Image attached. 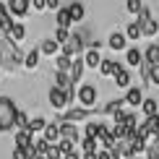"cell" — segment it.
I'll return each mask as SVG.
<instances>
[{
	"label": "cell",
	"instance_id": "4dcf8cb0",
	"mask_svg": "<svg viewBox=\"0 0 159 159\" xmlns=\"http://www.w3.org/2000/svg\"><path fill=\"white\" fill-rule=\"evenodd\" d=\"M29 120H31V117L26 115L24 110H18V115H16V125H13V130H26V128H29Z\"/></svg>",
	"mask_w": 159,
	"mask_h": 159
},
{
	"label": "cell",
	"instance_id": "7402d4cb",
	"mask_svg": "<svg viewBox=\"0 0 159 159\" xmlns=\"http://www.w3.org/2000/svg\"><path fill=\"white\" fill-rule=\"evenodd\" d=\"M141 112H143V117H154V115H159V104H157V99L146 97V99L141 102Z\"/></svg>",
	"mask_w": 159,
	"mask_h": 159
},
{
	"label": "cell",
	"instance_id": "8fae6325",
	"mask_svg": "<svg viewBox=\"0 0 159 159\" xmlns=\"http://www.w3.org/2000/svg\"><path fill=\"white\" fill-rule=\"evenodd\" d=\"M107 44H110V50H115V52H120L128 47V37L123 34V31H112L110 39H107Z\"/></svg>",
	"mask_w": 159,
	"mask_h": 159
},
{
	"label": "cell",
	"instance_id": "83f0119b",
	"mask_svg": "<svg viewBox=\"0 0 159 159\" xmlns=\"http://www.w3.org/2000/svg\"><path fill=\"white\" fill-rule=\"evenodd\" d=\"M123 104H125V99L120 97V99H112V102H107L102 107V115H115V112H120L123 110Z\"/></svg>",
	"mask_w": 159,
	"mask_h": 159
},
{
	"label": "cell",
	"instance_id": "ffe728a7",
	"mask_svg": "<svg viewBox=\"0 0 159 159\" xmlns=\"http://www.w3.org/2000/svg\"><path fill=\"white\" fill-rule=\"evenodd\" d=\"M39 57H42V52H39V47L29 50V52L24 55V68H26V70H34L37 65H39Z\"/></svg>",
	"mask_w": 159,
	"mask_h": 159
},
{
	"label": "cell",
	"instance_id": "8992f818",
	"mask_svg": "<svg viewBox=\"0 0 159 159\" xmlns=\"http://www.w3.org/2000/svg\"><path fill=\"white\" fill-rule=\"evenodd\" d=\"M107 130H110V125L102 120H86L84 123V138H102Z\"/></svg>",
	"mask_w": 159,
	"mask_h": 159
},
{
	"label": "cell",
	"instance_id": "5bb4252c",
	"mask_svg": "<svg viewBox=\"0 0 159 159\" xmlns=\"http://www.w3.org/2000/svg\"><path fill=\"white\" fill-rule=\"evenodd\" d=\"M42 138H44L47 143H57V141H60V123H57V120H55V123H47Z\"/></svg>",
	"mask_w": 159,
	"mask_h": 159
},
{
	"label": "cell",
	"instance_id": "52a82bcc",
	"mask_svg": "<svg viewBox=\"0 0 159 159\" xmlns=\"http://www.w3.org/2000/svg\"><path fill=\"white\" fill-rule=\"evenodd\" d=\"M31 8V0H8V13L13 18H24Z\"/></svg>",
	"mask_w": 159,
	"mask_h": 159
},
{
	"label": "cell",
	"instance_id": "2e32d148",
	"mask_svg": "<svg viewBox=\"0 0 159 159\" xmlns=\"http://www.w3.org/2000/svg\"><path fill=\"white\" fill-rule=\"evenodd\" d=\"M125 63H128L130 68H141V63H143V52L138 50V47L125 50Z\"/></svg>",
	"mask_w": 159,
	"mask_h": 159
},
{
	"label": "cell",
	"instance_id": "9a60e30c",
	"mask_svg": "<svg viewBox=\"0 0 159 159\" xmlns=\"http://www.w3.org/2000/svg\"><path fill=\"white\" fill-rule=\"evenodd\" d=\"M13 143H16V149H26L34 143V136L29 133V130H16L13 133Z\"/></svg>",
	"mask_w": 159,
	"mask_h": 159
},
{
	"label": "cell",
	"instance_id": "d590c367",
	"mask_svg": "<svg viewBox=\"0 0 159 159\" xmlns=\"http://www.w3.org/2000/svg\"><path fill=\"white\" fill-rule=\"evenodd\" d=\"M125 37H128V39H141V26H138L136 21H133V24H128V29H125Z\"/></svg>",
	"mask_w": 159,
	"mask_h": 159
},
{
	"label": "cell",
	"instance_id": "44dd1931",
	"mask_svg": "<svg viewBox=\"0 0 159 159\" xmlns=\"http://www.w3.org/2000/svg\"><path fill=\"white\" fill-rule=\"evenodd\" d=\"M143 63H149L151 68H154V65H159V44H157V42L149 44V47L143 50Z\"/></svg>",
	"mask_w": 159,
	"mask_h": 159
},
{
	"label": "cell",
	"instance_id": "60d3db41",
	"mask_svg": "<svg viewBox=\"0 0 159 159\" xmlns=\"http://www.w3.org/2000/svg\"><path fill=\"white\" fill-rule=\"evenodd\" d=\"M31 8L34 11H44L47 5H44V0H31Z\"/></svg>",
	"mask_w": 159,
	"mask_h": 159
},
{
	"label": "cell",
	"instance_id": "b9f144b4",
	"mask_svg": "<svg viewBox=\"0 0 159 159\" xmlns=\"http://www.w3.org/2000/svg\"><path fill=\"white\" fill-rule=\"evenodd\" d=\"M63 159H81V151H78V149H76V151H70V154H65Z\"/></svg>",
	"mask_w": 159,
	"mask_h": 159
},
{
	"label": "cell",
	"instance_id": "4fadbf2b",
	"mask_svg": "<svg viewBox=\"0 0 159 159\" xmlns=\"http://www.w3.org/2000/svg\"><path fill=\"white\" fill-rule=\"evenodd\" d=\"M47 117H42V115H37V117H31V120H29V128H26V130H29V133L31 136H42L44 133V128H47Z\"/></svg>",
	"mask_w": 159,
	"mask_h": 159
},
{
	"label": "cell",
	"instance_id": "603a6c76",
	"mask_svg": "<svg viewBox=\"0 0 159 159\" xmlns=\"http://www.w3.org/2000/svg\"><path fill=\"white\" fill-rule=\"evenodd\" d=\"M78 151H81V154H97V151H99L97 138H84L81 136V141H78Z\"/></svg>",
	"mask_w": 159,
	"mask_h": 159
},
{
	"label": "cell",
	"instance_id": "3957f363",
	"mask_svg": "<svg viewBox=\"0 0 159 159\" xmlns=\"http://www.w3.org/2000/svg\"><path fill=\"white\" fill-rule=\"evenodd\" d=\"M94 115V110H86V107H70V110H65L60 117H57V123H86L89 117Z\"/></svg>",
	"mask_w": 159,
	"mask_h": 159
},
{
	"label": "cell",
	"instance_id": "277c9868",
	"mask_svg": "<svg viewBox=\"0 0 159 159\" xmlns=\"http://www.w3.org/2000/svg\"><path fill=\"white\" fill-rule=\"evenodd\" d=\"M47 99H50V107L55 110V112H65V110H68V99H65V91H63V89H57V86H50Z\"/></svg>",
	"mask_w": 159,
	"mask_h": 159
},
{
	"label": "cell",
	"instance_id": "d4e9b609",
	"mask_svg": "<svg viewBox=\"0 0 159 159\" xmlns=\"http://www.w3.org/2000/svg\"><path fill=\"white\" fill-rule=\"evenodd\" d=\"M70 65H73V57L63 55V52L55 57V70H60V73H70Z\"/></svg>",
	"mask_w": 159,
	"mask_h": 159
},
{
	"label": "cell",
	"instance_id": "e0dca14e",
	"mask_svg": "<svg viewBox=\"0 0 159 159\" xmlns=\"http://www.w3.org/2000/svg\"><path fill=\"white\" fill-rule=\"evenodd\" d=\"M102 60L104 57L99 55V50H86V55H84V63H86V68H94V70H99V65H102Z\"/></svg>",
	"mask_w": 159,
	"mask_h": 159
},
{
	"label": "cell",
	"instance_id": "f6af8a7d",
	"mask_svg": "<svg viewBox=\"0 0 159 159\" xmlns=\"http://www.w3.org/2000/svg\"><path fill=\"white\" fill-rule=\"evenodd\" d=\"M133 159H141V157H133Z\"/></svg>",
	"mask_w": 159,
	"mask_h": 159
},
{
	"label": "cell",
	"instance_id": "9c48e42d",
	"mask_svg": "<svg viewBox=\"0 0 159 159\" xmlns=\"http://www.w3.org/2000/svg\"><path fill=\"white\" fill-rule=\"evenodd\" d=\"M125 104L128 107H141V102H143V89L141 86H130L128 91H125Z\"/></svg>",
	"mask_w": 159,
	"mask_h": 159
},
{
	"label": "cell",
	"instance_id": "ee69618b",
	"mask_svg": "<svg viewBox=\"0 0 159 159\" xmlns=\"http://www.w3.org/2000/svg\"><path fill=\"white\" fill-rule=\"evenodd\" d=\"M34 159H47V157H42V154H37V157H34Z\"/></svg>",
	"mask_w": 159,
	"mask_h": 159
},
{
	"label": "cell",
	"instance_id": "ba28073f",
	"mask_svg": "<svg viewBox=\"0 0 159 159\" xmlns=\"http://www.w3.org/2000/svg\"><path fill=\"white\" fill-rule=\"evenodd\" d=\"M5 37H8L13 44H21V42H24V37H26V29H24V24L13 21V24L8 26V29H5Z\"/></svg>",
	"mask_w": 159,
	"mask_h": 159
},
{
	"label": "cell",
	"instance_id": "5b68a950",
	"mask_svg": "<svg viewBox=\"0 0 159 159\" xmlns=\"http://www.w3.org/2000/svg\"><path fill=\"white\" fill-rule=\"evenodd\" d=\"M63 55H68V57H81V52H84V37L81 34H70V39L60 47Z\"/></svg>",
	"mask_w": 159,
	"mask_h": 159
},
{
	"label": "cell",
	"instance_id": "7a4b0ae2",
	"mask_svg": "<svg viewBox=\"0 0 159 159\" xmlns=\"http://www.w3.org/2000/svg\"><path fill=\"white\" fill-rule=\"evenodd\" d=\"M76 99H78V104L86 110H94V104H97V99H99V89L94 84H81V86H76Z\"/></svg>",
	"mask_w": 159,
	"mask_h": 159
},
{
	"label": "cell",
	"instance_id": "e575fe53",
	"mask_svg": "<svg viewBox=\"0 0 159 159\" xmlns=\"http://www.w3.org/2000/svg\"><path fill=\"white\" fill-rule=\"evenodd\" d=\"M141 8H143L141 0H125V11L133 13V16H138V13H141Z\"/></svg>",
	"mask_w": 159,
	"mask_h": 159
},
{
	"label": "cell",
	"instance_id": "7c38bea8",
	"mask_svg": "<svg viewBox=\"0 0 159 159\" xmlns=\"http://www.w3.org/2000/svg\"><path fill=\"white\" fill-rule=\"evenodd\" d=\"M84 70H86V63H84V55L81 57H73V65H70V81L78 86V81L84 78Z\"/></svg>",
	"mask_w": 159,
	"mask_h": 159
},
{
	"label": "cell",
	"instance_id": "d6a6232c",
	"mask_svg": "<svg viewBox=\"0 0 159 159\" xmlns=\"http://www.w3.org/2000/svg\"><path fill=\"white\" fill-rule=\"evenodd\" d=\"M31 146H34V151H37V154H47V149H50V143L47 141H44V138L42 136H34V143H31Z\"/></svg>",
	"mask_w": 159,
	"mask_h": 159
},
{
	"label": "cell",
	"instance_id": "8d00e7d4",
	"mask_svg": "<svg viewBox=\"0 0 159 159\" xmlns=\"http://www.w3.org/2000/svg\"><path fill=\"white\" fill-rule=\"evenodd\" d=\"M44 157H47V159H63V151L57 149V143H50V149H47Z\"/></svg>",
	"mask_w": 159,
	"mask_h": 159
},
{
	"label": "cell",
	"instance_id": "1f68e13d",
	"mask_svg": "<svg viewBox=\"0 0 159 159\" xmlns=\"http://www.w3.org/2000/svg\"><path fill=\"white\" fill-rule=\"evenodd\" d=\"M52 39H55V42L63 47V44L70 39V29H60V26H55V37H52Z\"/></svg>",
	"mask_w": 159,
	"mask_h": 159
},
{
	"label": "cell",
	"instance_id": "7bdbcfd3",
	"mask_svg": "<svg viewBox=\"0 0 159 159\" xmlns=\"http://www.w3.org/2000/svg\"><path fill=\"white\" fill-rule=\"evenodd\" d=\"M81 159H97V154H81Z\"/></svg>",
	"mask_w": 159,
	"mask_h": 159
},
{
	"label": "cell",
	"instance_id": "bcb514c9",
	"mask_svg": "<svg viewBox=\"0 0 159 159\" xmlns=\"http://www.w3.org/2000/svg\"><path fill=\"white\" fill-rule=\"evenodd\" d=\"M157 44H159V39H157Z\"/></svg>",
	"mask_w": 159,
	"mask_h": 159
},
{
	"label": "cell",
	"instance_id": "4316f807",
	"mask_svg": "<svg viewBox=\"0 0 159 159\" xmlns=\"http://www.w3.org/2000/svg\"><path fill=\"white\" fill-rule=\"evenodd\" d=\"M55 86L57 89H70V86H76L73 81H70V73H60V70H55Z\"/></svg>",
	"mask_w": 159,
	"mask_h": 159
},
{
	"label": "cell",
	"instance_id": "cb8c5ba5",
	"mask_svg": "<svg viewBox=\"0 0 159 159\" xmlns=\"http://www.w3.org/2000/svg\"><path fill=\"white\" fill-rule=\"evenodd\" d=\"M70 24H73V18H70L68 8H60L55 13V26H60V29H70Z\"/></svg>",
	"mask_w": 159,
	"mask_h": 159
},
{
	"label": "cell",
	"instance_id": "f35d334b",
	"mask_svg": "<svg viewBox=\"0 0 159 159\" xmlns=\"http://www.w3.org/2000/svg\"><path fill=\"white\" fill-rule=\"evenodd\" d=\"M44 5H47V11H60V0H44Z\"/></svg>",
	"mask_w": 159,
	"mask_h": 159
},
{
	"label": "cell",
	"instance_id": "ac0fdd59",
	"mask_svg": "<svg viewBox=\"0 0 159 159\" xmlns=\"http://www.w3.org/2000/svg\"><path fill=\"white\" fill-rule=\"evenodd\" d=\"M39 52H42V55L57 57V55H60V44H57L55 39H42V42H39Z\"/></svg>",
	"mask_w": 159,
	"mask_h": 159
},
{
	"label": "cell",
	"instance_id": "f1b7e54d",
	"mask_svg": "<svg viewBox=\"0 0 159 159\" xmlns=\"http://www.w3.org/2000/svg\"><path fill=\"white\" fill-rule=\"evenodd\" d=\"M117 68H120V63H115V60H102V65H99V73H102V76H115Z\"/></svg>",
	"mask_w": 159,
	"mask_h": 159
},
{
	"label": "cell",
	"instance_id": "484cf974",
	"mask_svg": "<svg viewBox=\"0 0 159 159\" xmlns=\"http://www.w3.org/2000/svg\"><path fill=\"white\" fill-rule=\"evenodd\" d=\"M138 26H141V37H157V31H159V24L154 18H146V21L138 24Z\"/></svg>",
	"mask_w": 159,
	"mask_h": 159
},
{
	"label": "cell",
	"instance_id": "836d02e7",
	"mask_svg": "<svg viewBox=\"0 0 159 159\" xmlns=\"http://www.w3.org/2000/svg\"><path fill=\"white\" fill-rule=\"evenodd\" d=\"M57 149H60L63 157H65V154H70V151H76L78 146H76L73 141H68V138H60V141H57Z\"/></svg>",
	"mask_w": 159,
	"mask_h": 159
},
{
	"label": "cell",
	"instance_id": "d6986e66",
	"mask_svg": "<svg viewBox=\"0 0 159 159\" xmlns=\"http://www.w3.org/2000/svg\"><path fill=\"white\" fill-rule=\"evenodd\" d=\"M112 78H115V86H120V89H130V70L128 68H123V65H120Z\"/></svg>",
	"mask_w": 159,
	"mask_h": 159
},
{
	"label": "cell",
	"instance_id": "6da1fadb",
	"mask_svg": "<svg viewBox=\"0 0 159 159\" xmlns=\"http://www.w3.org/2000/svg\"><path fill=\"white\" fill-rule=\"evenodd\" d=\"M16 115H18V107L11 97H0V133H8L16 125Z\"/></svg>",
	"mask_w": 159,
	"mask_h": 159
},
{
	"label": "cell",
	"instance_id": "f546056e",
	"mask_svg": "<svg viewBox=\"0 0 159 159\" xmlns=\"http://www.w3.org/2000/svg\"><path fill=\"white\" fill-rule=\"evenodd\" d=\"M68 13H70V18H73V24H78V21H81V18H84V5L81 3H70L68 5Z\"/></svg>",
	"mask_w": 159,
	"mask_h": 159
},
{
	"label": "cell",
	"instance_id": "74e56055",
	"mask_svg": "<svg viewBox=\"0 0 159 159\" xmlns=\"http://www.w3.org/2000/svg\"><path fill=\"white\" fill-rule=\"evenodd\" d=\"M146 159H159V143H149V149H146Z\"/></svg>",
	"mask_w": 159,
	"mask_h": 159
},
{
	"label": "cell",
	"instance_id": "ab89813d",
	"mask_svg": "<svg viewBox=\"0 0 159 159\" xmlns=\"http://www.w3.org/2000/svg\"><path fill=\"white\" fill-rule=\"evenodd\" d=\"M151 84L159 86V65H154V68H151Z\"/></svg>",
	"mask_w": 159,
	"mask_h": 159
},
{
	"label": "cell",
	"instance_id": "30bf717a",
	"mask_svg": "<svg viewBox=\"0 0 159 159\" xmlns=\"http://www.w3.org/2000/svg\"><path fill=\"white\" fill-rule=\"evenodd\" d=\"M60 138H68V141H73L76 146H78V141H81L78 125L76 123H60Z\"/></svg>",
	"mask_w": 159,
	"mask_h": 159
}]
</instances>
